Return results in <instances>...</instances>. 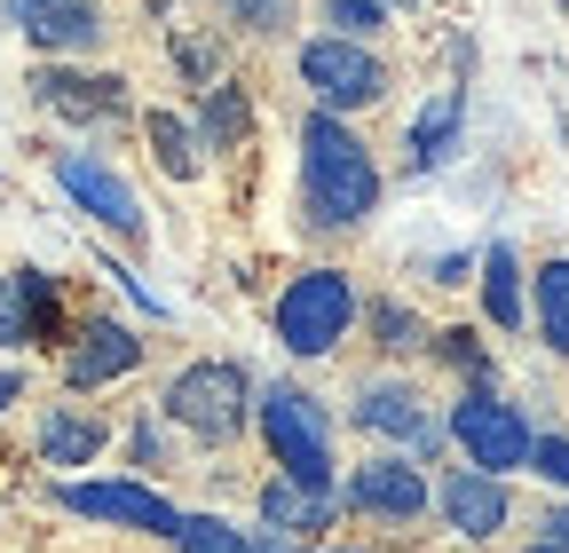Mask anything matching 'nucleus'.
Returning a JSON list of instances; mask_svg holds the SVG:
<instances>
[{"instance_id": "obj_7", "label": "nucleus", "mask_w": 569, "mask_h": 553, "mask_svg": "<svg viewBox=\"0 0 569 553\" xmlns=\"http://www.w3.org/2000/svg\"><path fill=\"white\" fill-rule=\"evenodd\" d=\"M451 443L467 451V466L482 474H515L530 459V420H522V403H507L498 388H467L451 403Z\"/></svg>"}, {"instance_id": "obj_22", "label": "nucleus", "mask_w": 569, "mask_h": 553, "mask_svg": "<svg viewBox=\"0 0 569 553\" xmlns=\"http://www.w3.org/2000/svg\"><path fill=\"white\" fill-rule=\"evenodd\" d=\"M530 309H538V340L569 364V253H561V261H538V276H530Z\"/></svg>"}, {"instance_id": "obj_20", "label": "nucleus", "mask_w": 569, "mask_h": 553, "mask_svg": "<svg viewBox=\"0 0 569 553\" xmlns=\"http://www.w3.org/2000/svg\"><path fill=\"white\" fill-rule=\"evenodd\" d=\"M142 143H151L167 182H198L206 174V143H198V127L182 111H142Z\"/></svg>"}, {"instance_id": "obj_11", "label": "nucleus", "mask_w": 569, "mask_h": 553, "mask_svg": "<svg viewBox=\"0 0 569 553\" xmlns=\"http://www.w3.org/2000/svg\"><path fill=\"white\" fill-rule=\"evenodd\" d=\"M134 364H142V340H134V324H119V316H88L80 332L63 340V388H71V395H96V388L127 380Z\"/></svg>"}, {"instance_id": "obj_6", "label": "nucleus", "mask_w": 569, "mask_h": 553, "mask_svg": "<svg viewBox=\"0 0 569 553\" xmlns=\"http://www.w3.org/2000/svg\"><path fill=\"white\" fill-rule=\"evenodd\" d=\"M48 167H56L63 198L80 205L96 230H111V238H127V245L151 238V214H142V198H134V182H127L119 167H103L96 151H48Z\"/></svg>"}, {"instance_id": "obj_14", "label": "nucleus", "mask_w": 569, "mask_h": 553, "mask_svg": "<svg viewBox=\"0 0 569 553\" xmlns=\"http://www.w3.org/2000/svg\"><path fill=\"white\" fill-rule=\"evenodd\" d=\"M9 24L40 48V56H88L103 48V9L96 0H0Z\"/></svg>"}, {"instance_id": "obj_16", "label": "nucleus", "mask_w": 569, "mask_h": 553, "mask_svg": "<svg viewBox=\"0 0 569 553\" xmlns=\"http://www.w3.org/2000/svg\"><path fill=\"white\" fill-rule=\"evenodd\" d=\"M261 522H269L277 537H325V530L340 522V491H309V482L269 474V482H261Z\"/></svg>"}, {"instance_id": "obj_19", "label": "nucleus", "mask_w": 569, "mask_h": 553, "mask_svg": "<svg viewBox=\"0 0 569 553\" xmlns=\"http://www.w3.org/2000/svg\"><path fill=\"white\" fill-rule=\"evenodd\" d=\"M190 127H198V143H206V151H238L246 134H253V103H246V88H238V80H213V88H198Z\"/></svg>"}, {"instance_id": "obj_34", "label": "nucleus", "mask_w": 569, "mask_h": 553, "mask_svg": "<svg viewBox=\"0 0 569 553\" xmlns=\"http://www.w3.org/2000/svg\"><path fill=\"white\" fill-rule=\"evenodd\" d=\"M9 403H24V372H0V411Z\"/></svg>"}, {"instance_id": "obj_1", "label": "nucleus", "mask_w": 569, "mask_h": 553, "mask_svg": "<svg viewBox=\"0 0 569 553\" xmlns=\"http://www.w3.org/2000/svg\"><path fill=\"white\" fill-rule=\"evenodd\" d=\"M301 214L309 230H365L380 214V159L332 111L301 119Z\"/></svg>"}, {"instance_id": "obj_18", "label": "nucleus", "mask_w": 569, "mask_h": 553, "mask_svg": "<svg viewBox=\"0 0 569 553\" xmlns=\"http://www.w3.org/2000/svg\"><path fill=\"white\" fill-rule=\"evenodd\" d=\"M103 443H111V428L96 420L88 403H48L40 411V459L48 466H96Z\"/></svg>"}, {"instance_id": "obj_32", "label": "nucleus", "mask_w": 569, "mask_h": 553, "mask_svg": "<svg viewBox=\"0 0 569 553\" xmlns=\"http://www.w3.org/2000/svg\"><path fill=\"white\" fill-rule=\"evenodd\" d=\"M538 545H553V553H569V506H553V514L538 522Z\"/></svg>"}, {"instance_id": "obj_21", "label": "nucleus", "mask_w": 569, "mask_h": 553, "mask_svg": "<svg viewBox=\"0 0 569 553\" xmlns=\"http://www.w3.org/2000/svg\"><path fill=\"white\" fill-rule=\"evenodd\" d=\"M9 301H17V324H24V349L63 340V301H56V276L48 269H9Z\"/></svg>"}, {"instance_id": "obj_13", "label": "nucleus", "mask_w": 569, "mask_h": 553, "mask_svg": "<svg viewBox=\"0 0 569 553\" xmlns=\"http://www.w3.org/2000/svg\"><path fill=\"white\" fill-rule=\"evenodd\" d=\"M356 428L403 443V459H436V451H443V428L427 420V403H419L411 380H372L365 395H356Z\"/></svg>"}, {"instance_id": "obj_10", "label": "nucleus", "mask_w": 569, "mask_h": 553, "mask_svg": "<svg viewBox=\"0 0 569 553\" xmlns=\"http://www.w3.org/2000/svg\"><path fill=\"white\" fill-rule=\"evenodd\" d=\"M427 506L443 514L451 537L467 545H490L498 530L515 522V491H507V474H482V466H451L443 482H427Z\"/></svg>"}, {"instance_id": "obj_15", "label": "nucleus", "mask_w": 569, "mask_h": 553, "mask_svg": "<svg viewBox=\"0 0 569 553\" xmlns=\"http://www.w3.org/2000/svg\"><path fill=\"white\" fill-rule=\"evenodd\" d=\"M459 134H467V80L459 88H436L419 111H411V134H403V167L411 174H436L451 151H459Z\"/></svg>"}, {"instance_id": "obj_2", "label": "nucleus", "mask_w": 569, "mask_h": 553, "mask_svg": "<svg viewBox=\"0 0 569 553\" xmlns=\"http://www.w3.org/2000/svg\"><path fill=\"white\" fill-rule=\"evenodd\" d=\"M253 435H261V451L277 459V474L284 482H309V491H332L340 482V451H332V411L309 395V388H293V380H269V388H253Z\"/></svg>"}, {"instance_id": "obj_8", "label": "nucleus", "mask_w": 569, "mask_h": 553, "mask_svg": "<svg viewBox=\"0 0 569 553\" xmlns=\"http://www.w3.org/2000/svg\"><path fill=\"white\" fill-rule=\"evenodd\" d=\"M332 491H340L348 514L388 522V530H411V522L427 514V474H419V459H403V451H380V459H365V466H348V482H332Z\"/></svg>"}, {"instance_id": "obj_17", "label": "nucleus", "mask_w": 569, "mask_h": 553, "mask_svg": "<svg viewBox=\"0 0 569 553\" xmlns=\"http://www.w3.org/2000/svg\"><path fill=\"white\" fill-rule=\"evenodd\" d=\"M475 285H482V316L498 332H522L530 324V285H522V253L515 245H482L475 253Z\"/></svg>"}, {"instance_id": "obj_28", "label": "nucleus", "mask_w": 569, "mask_h": 553, "mask_svg": "<svg viewBox=\"0 0 569 553\" xmlns=\"http://www.w3.org/2000/svg\"><path fill=\"white\" fill-rule=\"evenodd\" d=\"M538 482H553V491H569V435H530V459H522Z\"/></svg>"}, {"instance_id": "obj_33", "label": "nucleus", "mask_w": 569, "mask_h": 553, "mask_svg": "<svg viewBox=\"0 0 569 553\" xmlns=\"http://www.w3.org/2000/svg\"><path fill=\"white\" fill-rule=\"evenodd\" d=\"M467 276H475L467 253H443V261H436V285H467Z\"/></svg>"}, {"instance_id": "obj_3", "label": "nucleus", "mask_w": 569, "mask_h": 553, "mask_svg": "<svg viewBox=\"0 0 569 553\" xmlns=\"http://www.w3.org/2000/svg\"><path fill=\"white\" fill-rule=\"evenodd\" d=\"M356 316H365V301H356V276L332 269V261H309L301 276H284V293H277V309H269L277 349L301 356V364L332 356L340 340L356 332Z\"/></svg>"}, {"instance_id": "obj_5", "label": "nucleus", "mask_w": 569, "mask_h": 553, "mask_svg": "<svg viewBox=\"0 0 569 553\" xmlns=\"http://www.w3.org/2000/svg\"><path fill=\"white\" fill-rule=\"evenodd\" d=\"M301 88L317 95V111H332V119H356V111H372V103H388V88H396V72H388V56L372 48V40H340V32H317V40H301Z\"/></svg>"}, {"instance_id": "obj_27", "label": "nucleus", "mask_w": 569, "mask_h": 553, "mask_svg": "<svg viewBox=\"0 0 569 553\" xmlns=\"http://www.w3.org/2000/svg\"><path fill=\"white\" fill-rule=\"evenodd\" d=\"M325 24L340 40H380L388 32V9H380V0H325Z\"/></svg>"}, {"instance_id": "obj_4", "label": "nucleus", "mask_w": 569, "mask_h": 553, "mask_svg": "<svg viewBox=\"0 0 569 553\" xmlns=\"http://www.w3.org/2000/svg\"><path fill=\"white\" fill-rule=\"evenodd\" d=\"M159 403H167V428L198 443H238L253 428V372L230 356H206V364H182Z\"/></svg>"}, {"instance_id": "obj_9", "label": "nucleus", "mask_w": 569, "mask_h": 553, "mask_svg": "<svg viewBox=\"0 0 569 553\" xmlns=\"http://www.w3.org/2000/svg\"><path fill=\"white\" fill-rule=\"evenodd\" d=\"M56 506L80 522H111V530H142V537H174L182 506L159 499L151 482H56Z\"/></svg>"}, {"instance_id": "obj_30", "label": "nucleus", "mask_w": 569, "mask_h": 553, "mask_svg": "<svg viewBox=\"0 0 569 553\" xmlns=\"http://www.w3.org/2000/svg\"><path fill=\"white\" fill-rule=\"evenodd\" d=\"M127 451H134V466H167V435H159L151 420H134V428H127Z\"/></svg>"}, {"instance_id": "obj_31", "label": "nucleus", "mask_w": 569, "mask_h": 553, "mask_svg": "<svg viewBox=\"0 0 569 553\" xmlns=\"http://www.w3.org/2000/svg\"><path fill=\"white\" fill-rule=\"evenodd\" d=\"M246 553H301V545H284L277 530H261V537H246ZM317 553H365V545H317Z\"/></svg>"}, {"instance_id": "obj_12", "label": "nucleus", "mask_w": 569, "mask_h": 553, "mask_svg": "<svg viewBox=\"0 0 569 553\" xmlns=\"http://www.w3.org/2000/svg\"><path fill=\"white\" fill-rule=\"evenodd\" d=\"M24 88H32L40 111H56V119H71V127H111V119H127V80H119V72H71V63H48V72H32Z\"/></svg>"}, {"instance_id": "obj_24", "label": "nucleus", "mask_w": 569, "mask_h": 553, "mask_svg": "<svg viewBox=\"0 0 569 553\" xmlns=\"http://www.w3.org/2000/svg\"><path fill=\"white\" fill-rule=\"evenodd\" d=\"M246 537L253 530H238V522H222V514H182L174 522V553H246Z\"/></svg>"}, {"instance_id": "obj_25", "label": "nucleus", "mask_w": 569, "mask_h": 553, "mask_svg": "<svg viewBox=\"0 0 569 553\" xmlns=\"http://www.w3.org/2000/svg\"><path fill=\"white\" fill-rule=\"evenodd\" d=\"M427 349H436L451 372H467L475 388H490V349H482V340H475L467 324H451V332H427Z\"/></svg>"}, {"instance_id": "obj_36", "label": "nucleus", "mask_w": 569, "mask_h": 553, "mask_svg": "<svg viewBox=\"0 0 569 553\" xmlns=\"http://www.w3.org/2000/svg\"><path fill=\"white\" fill-rule=\"evenodd\" d=\"M561 9H569V0H561Z\"/></svg>"}, {"instance_id": "obj_35", "label": "nucleus", "mask_w": 569, "mask_h": 553, "mask_svg": "<svg viewBox=\"0 0 569 553\" xmlns=\"http://www.w3.org/2000/svg\"><path fill=\"white\" fill-rule=\"evenodd\" d=\"M522 553H553V545H538V537H530V545H522Z\"/></svg>"}, {"instance_id": "obj_29", "label": "nucleus", "mask_w": 569, "mask_h": 553, "mask_svg": "<svg viewBox=\"0 0 569 553\" xmlns=\"http://www.w3.org/2000/svg\"><path fill=\"white\" fill-rule=\"evenodd\" d=\"M174 63L198 88H213V80H222V40H174Z\"/></svg>"}, {"instance_id": "obj_23", "label": "nucleus", "mask_w": 569, "mask_h": 553, "mask_svg": "<svg viewBox=\"0 0 569 553\" xmlns=\"http://www.w3.org/2000/svg\"><path fill=\"white\" fill-rule=\"evenodd\" d=\"M365 324H372V349H380V356H419V349H427V324H419V309H403V301H372Z\"/></svg>"}, {"instance_id": "obj_26", "label": "nucleus", "mask_w": 569, "mask_h": 553, "mask_svg": "<svg viewBox=\"0 0 569 553\" xmlns=\"http://www.w3.org/2000/svg\"><path fill=\"white\" fill-rule=\"evenodd\" d=\"M222 17L253 40H277V32H293V0H222Z\"/></svg>"}]
</instances>
